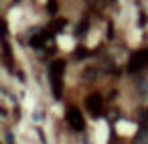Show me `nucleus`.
I'll return each instance as SVG.
<instances>
[{
    "instance_id": "obj_3",
    "label": "nucleus",
    "mask_w": 148,
    "mask_h": 144,
    "mask_svg": "<svg viewBox=\"0 0 148 144\" xmlns=\"http://www.w3.org/2000/svg\"><path fill=\"white\" fill-rule=\"evenodd\" d=\"M85 108H87V112L95 118V116H99L101 114V108H103V97L99 95V93H91L87 99H85Z\"/></svg>"
},
{
    "instance_id": "obj_2",
    "label": "nucleus",
    "mask_w": 148,
    "mask_h": 144,
    "mask_svg": "<svg viewBox=\"0 0 148 144\" xmlns=\"http://www.w3.org/2000/svg\"><path fill=\"white\" fill-rule=\"evenodd\" d=\"M128 69H130L132 73H138V71L148 69V49H140V51H136V53L130 57Z\"/></svg>"
},
{
    "instance_id": "obj_1",
    "label": "nucleus",
    "mask_w": 148,
    "mask_h": 144,
    "mask_svg": "<svg viewBox=\"0 0 148 144\" xmlns=\"http://www.w3.org/2000/svg\"><path fill=\"white\" fill-rule=\"evenodd\" d=\"M63 71H65V61H55V63H51V67H49L53 91H55L57 97H61V77H63Z\"/></svg>"
},
{
    "instance_id": "obj_4",
    "label": "nucleus",
    "mask_w": 148,
    "mask_h": 144,
    "mask_svg": "<svg viewBox=\"0 0 148 144\" xmlns=\"http://www.w3.org/2000/svg\"><path fill=\"white\" fill-rule=\"evenodd\" d=\"M67 122H69V126H71L73 130H83V128H85L83 116H81V112L75 110V108H71V110L67 112Z\"/></svg>"
}]
</instances>
